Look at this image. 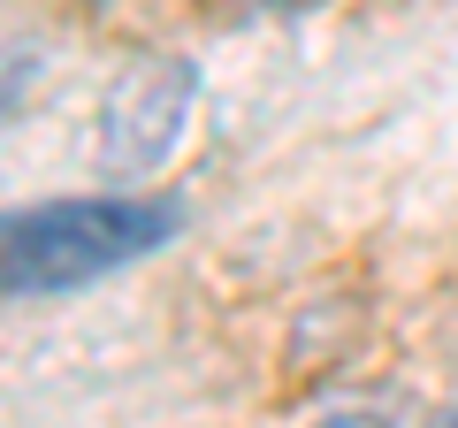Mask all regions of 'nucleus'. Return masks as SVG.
Instances as JSON below:
<instances>
[{
    "instance_id": "4",
    "label": "nucleus",
    "mask_w": 458,
    "mask_h": 428,
    "mask_svg": "<svg viewBox=\"0 0 458 428\" xmlns=\"http://www.w3.org/2000/svg\"><path fill=\"white\" fill-rule=\"evenodd\" d=\"M23 84H38V39H8V123L23 116Z\"/></svg>"
},
{
    "instance_id": "5",
    "label": "nucleus",
    "mask_w": 458,
    "mask_h": 428,
    "mask_svg": "<svg viewBox=\"0 0 458 428\" xmlns=\"http://www.w3.org/2000/svg\"><path fill=\"white\" fill-rule=\"evenodd\" d=\"M420 428H458V406H451V413H436V421H420Z\"/></svg>"
},
{
    "instance_id": "1",
    "label": "nucleus",
    "mask_w": 458,
    "mask_h": 428,
    "mask_svg": "<svg viewBox=\"0 0 458 428\" xmlns=\"http://www.w3.org/2000/svg\"><path fill=\"white\" fill-rule=\"evenodd\" d=\"M183 230L176 192H84L16 207L0 222V291L8 298H69L99 276L153 261Z\"/></svg>"
},
{
    "instance_id": "3",
    "label": "nucleus",
    "mask_w": 458,
    "mask_h": 428,
    "mask_svg": "<svg viewBox=\"0 0 458 428\" xmlns=\"http://www.w3.org/2000/svg\"><path fill=\"white\" fill-rule=\"evenodd\" d=\"M306 428H420L412 390H336Z\"/></svg>"
},
{
    "instance_id": "2",
    "label": "nucleus",
    "mask_w": 458,
    "mask_h": 428,
    "mask_svg": "<svg viewBox=\"0 0 458 428\" xmlns=\"http://www.w3.org/2000/svg\"><path fill=\"white\" fill-rule=\"evenodd\" d=\"M207 92L199 54H131L99 92V176L146 184L183 153Z\"/></svg>"
},
{
    "instance_id": "6",
    "label": "nucleus",
    "mask_w": 458,
    "mask_h": 428,
    "mask_svg": "<svg viewBox=\"0 0 458 428\" xmlns=\"http://www.w3.org/2000/svg\"><path fill=\"white\" fill-rule=\"evenodd\" d=\"M92 8H107V0H92Z\"/></svg>"
}]
</instances>
